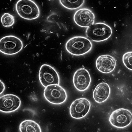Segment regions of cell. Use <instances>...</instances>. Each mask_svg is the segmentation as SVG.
I'll return each mask as SVG.
<instances>
[{
  "mask_svg": "<svg viewBox=\"0 0 132 132\" xmlns=\"http://www.w3.org/2000/svg\"><path fill=\"white\" fill-rule=\"evenodd\" d=\"M73 81L77 90L83 92L89 88L91 82L90 75L86 69L80 68L77 70L73 75Z\"/></svg>",
  "mask_w": 132,
  "mask_h": 132,
  "instance_id": "9",
  "label": "cell"
},
{
  "mask_svg": "<svg viewBox=\"0 0 132 132\" xmlns=\"http://www.w3.org/2000/svg\"><path fill=\"white\" fill-rule=\"evenodd\" d=\"M15 8L19 15L25 19H35L40 15L39 7L31 0H19L16 4Z\"/></svg>",
  "mask_w": 132,
  "mask_h": 132,
  "instance_id": "3",
  "label": "cell"
},
{
  "mask_svg": "<svg viewBox=\"0 0 132 132\" xmlns=\"http://www.w3.org/2000/svg\"><path fill=\"white\" fill-rule=\"evenodd\" d=\"M111 93V89L106 83L102 82L98 85L93 93L94 100L98 103H103L106 101Z\"/></svg>",
  "mask_w": 132,
  "mask_h": 132,
  "instance_id": "13",
  "label": "cell"
},
{
  "mask_svg": "<svg viewBox=\"0 0 132 132\" xmlns=\"http://www.w3.org/2000/svg\"><path fill=\"white\" fill-rule=\"evenodd\" d=\"M46 100L50 103L59 105L64 102L67 100V92L59 85L53 84L45 87L44 93Z\"/></svg>",
  "mask_w": 132,
  "mask_h": 132,
  "instance_id": "4",
  "label": "cell"
},
{
  "mask_svg": "<svg viewBox=\"0 0 132 132\" xmlns=\"http://www.w3.org/2000/svg\"><path fill=\"white\" fill-rule=\"evenodd\" d=\"M91 107L90 102L87 98H82L76 99L70 107V115L74 119L82 118L89 113Z\"/></svg>",
  "mask_w": 132,
  "mask_h": 132,
  "instance_id": "8",
  "label": "cell"
},
{
  "mask_svg": "<svg viewBox=\"0 0 132 132\" xmlns=\"http://www.w3.org/2000/svg\"><path fill=\"white\" fill-rule=\"evenodd\" d=\"M19 129L21 132H41L42 130L39 125L34 121L26 120L20 124Z\"/></svg>",
  "mask_w": 132,
  "mask_h": 132,
  "instance_id": "14",
  "label": "cell"
},
{
  "mask_svg": "<svg viewBox=\"0 0 132 132\" xmlns=\"http://www.w3.org/2000/svg\"><path fill=\"white\" fill-rule=\"evenodd\" d=\"M39 78L41 84L45 87L53 84H60V77L58 72L48 64L41 65L39 71Z\"/></svg>",
  "mask_w": 132,
  "mask_h": 132,
  "instance_id": "6",
  "label": "cell"
},
{
  "mask_svg": "<svg viewBox=\"0 0 132 132\" xmlns=\"http://www.w3.org/2000/svg\"><path fill=\"white\" fill-rule=\"evenodd\" d=\"M5 89V86L4 83L0 80V95L4 92Z\"/></svg>",
  "mask_w": 132,
  "mask_h": 132,
  "instance_id": "18",
  "label": "cell"
},
{
  "mask_svg": "<svg viewBox=\"0 0 132 132\" xmlns=\"http://www.w3.org/2000/svg\"><path fill=\"white\" fill-rule=\"evenodd\" d=\"M21 40L13 36L4 37L0 40V52L7 55H13L20 52L23 47Z\"/></svg>",
  "mask_w": 132,
  "mask_h": 132,
  "instance_id": "5",
  "label": "cell"
},
{
  "mask_svg": "<svg viewBox=\"0 0 132 132\" xmlns=\"http://www.w3.org/2000/svg\"><path fill=\"white\" fill-rule=\"evenodd\" d=\"M116 65V61L112 56L109 55H102L97 58L96 62L97 69L100 72L108 73L112 72Z\"/></svg>",
  "mask_w": 132,
  "mask_h": 132,
  "instance_id": "12",
  "label": "cell"
},
{
  "mask_svg": "<svg viewBox=\"0 0 132 132\" xmlns=\"http://www.w3.org/2000/svg\"><path fill=\"white\" fill-rule=\"evenodd\" d=\"M93 45L91 41L82 36L73 37L66 43L65 48L70 54L76 56H80L89 52L92 50Z\"/></svg>",
  "mask_w": 132,
  "mask_h": 132,
  "instance_id": "1",
  "label": "cell"
},
{
  "mask_svg": "<svg viewBox=\"0 0 132 132\" xmlns=\"http://www.w3.org/2000/svg\"><path fill=\"white\" fill-rule=\"evenodd\" d=\"M123 62L128 69L132 70V52L131 51L125 53L122 58Z\"/></svg>",
  "mask_w": 132,
  "mask_h": 132,
  "instance_id": "17",
  "label": "cell"
},
{
  "mask_svg": "<svg viewBox=\"0 0 132 132\" xmlns=\"http://www.w3.org/2000/svg\"><path fill=\"white\" fill-rule=\"evenodd\" d=\"M85 0H59L60 3L64 7L70 10H75L81 7Z\"/></svg>",
  "mask_w": 132,
  "mask_h": 132,
  "instance_id": "15",
  "label": "cell"
},
{
  "mask_svg": "<svg viewBox=\"0 0 132 132\" xmlns=\"http://www.w3.org/2000/svg\"><path fill=\"white\" fill-rule=\"evenodd\" d=\"M2 23L4 27H9L12 26L15 22L14 17L8 13H4L1 19Z\"/></svg>",
  "mask_w": 132,
  "mask_h": 132,
  "instance_id": "16",
  "label": "cell"
},
{
  "mask_svg": "<svg viewBox=\"0 0 132 132\" xmlns=\"http://www.w3.org/2000/svg\"><path fill=\"white\" fill-rule=\"evenodd\" d=\"M112 30L111 27L102 23H94L87 28L86 31V36L95 42H101L108 39L112 36Z\"/></svg>",
  "mask_w": 132,
  "mask_h": 132,
  "instance_id": "2",
  "label": "cell"
},
{
  "mask_svg": "<svg viewBox=\"0 0 132 132\" xmlns=\"http://www.w3.org/2000/svg\"><path fill=\"white\" fill-rule=\"evenodd\" d=\"M95 15L90 10L82 8L78 10L75 13L73 19L78 26L83 28H88L94 23Z\"/></svg>",
  "mask_w": 132,
  "mask_h": 132,
  "instance_id": "11",
  "label": "cell"
},
{
  "mask_svg": "<svg viewBox=\"0 0 132 132\" xmlns=\"http://www.w3.org/2000/svg\"><path fill=\"white\" fill-rule=\"evenodd\" d=\"M132 115L129 110L120 108L113 112L109 118V121L113 126L123 128L129 126L131 123Z\"/></svg>",
  "mask_w": 132,
  "mask_h": 132,
  "instance_id": "7",
  "label": "cell"
},
{
  "mask_svg": "<svg viewBox=\"0 0 132 132\" xmlns=\"http://www.w3.org/2000/svg\"><path fill=\"white\" fill-rule=\"evenodd\" d=\"M21 105L20 98L15 95L7 94L0 97V111L10 113L15 111Z\"/></svg>",
  "mask_w": 132,
  "mask_h": 132,
  "instance_id": "10",
  "label": "cell"
}]
</instances>
